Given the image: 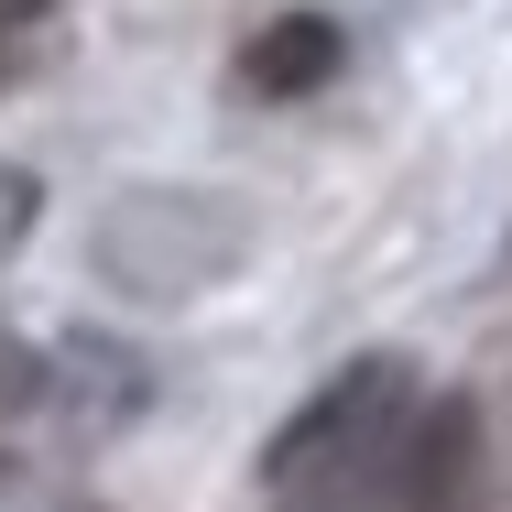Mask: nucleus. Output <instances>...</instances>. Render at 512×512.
<instances>
[{"instance_id":"f257e3e1","label":"nucleus","mask_w":512,"mask_h":512,"mask_svg":"<svg viewBox=\"0 0 512 512\" xmlns=\"http://www.w3.org/2000/svg\"><path fill=\"white\" fill-rule=\"evenodd\" d=\"M404 404H414L404 360H349V371L262 447V480H273L284 502H306V512H349V491L371 480V458H382V436L404 425Z\"/></svg>"},{"instance_id":"f03ea898","label":"nucleus","mask_w":512,"mask_h":512,"mask_svg":"<svg viewBox=\"0 0 512 512\" xmlns=\"http://www.w3.org/2000/svg\"><path fill=\"white\" fill-rule=\"evenodd\" d=\"M349 512H480V414L458 393H414Z\"/></svg>"},{"instance_id":"7ed1b4c3","label":"nucleus","mask_w":512,"mask_h":512,"mask_svg":"<svg viewBox=\"0 0 512 512\" xmlns=\"http://www.w3.org/2000/svg\"><path fill=\"white\" fill-rule=\"evenodd\" d=\"M251 88L262 99H306V88H327V66H338V22H316V11H295V22H273V33H251Z\"/></svg>"},{"instance_id":"20e7f679","label":"nucleus","mask_w":512,"mask_h":512,"mask_svg":"<svg viewBox=\"0 0 512 512\" xmlns=\"http://www.w3.org/2000/svg\"><path fill=\"white\" fill-rule=\"evenodd\" d=\"M33 55H44V22H33L22 0H0V88H11V77H22Z\"/></svg>"},{"instance_id":"39448f33","label":"nucleus","mask_w":512,"mask_h":512,"mask_svg":"<svg viewBox=\"0 0 512 512\" xmlns=\"http://www.w3.org/2000/svg\"><path fill=\"white\" fill-rule=\"evenodd\" d=\"M33 175H22V164H0V262H11V251H22V229H33Z\"/></svg>"}]
</instances>
